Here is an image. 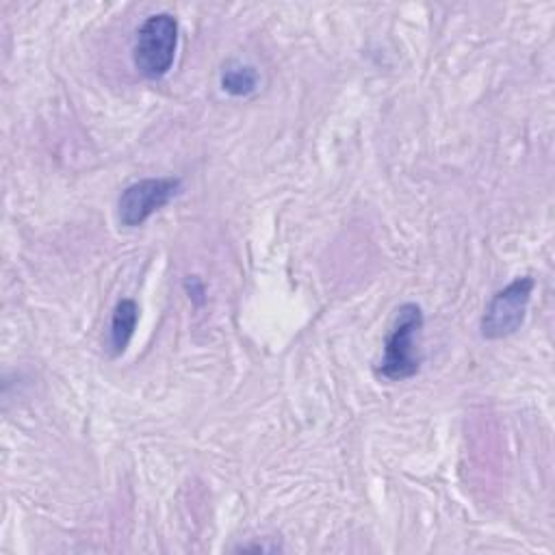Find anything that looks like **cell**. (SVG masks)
I'll return each mask as SVG.
<instances>
[{"label":"cell","mask_w":555,"mask_h":555,"mask_svg":"<svg viewBox=\"0 0 555 555\" xmlns=\"http://www.w3.org/2000/svg\"><path fill=\"white\" fill-rule=\"evenodd\" d=\"M258 87V74L243 63H228L221 74V89L230 95H249Z\"/></svg>","instance_id":"8992f818"},{"label":"cell","mask_w":555,"mask_h":555,"mask_svg":"<svg viewBox=\"0 0 555 555\" xmlns=\"http://www.w3.org/2000/svg\"><path fill=\"white\" fill-rule=\"evenodd\" d=\"M139 321V306L132 299L117 301L113 317H111V330H108V345L111 356H121L134 334Z\"/></svg>","instance_id":"5b68a950"},{"label":"cell","mask_w":555,"mask_h":555,"mask_svg":"<svg viewBox=\"0 0 555 555\" xmlns=\"http://www.w3.org/2000/svg\"><path fill=\"white\" fill-rule=\"evenodd\" d=\"M178 22L171 13H154L137 28L132 46V63L141 76L150 80L163 78L176 56Z\"/></svg>","instance_id":"7a4b0ae2"},{"label":"cell","mask_w":555,"mask_h":555,"mask_svg":"<svg viewBox=\"0 0 555 555\" xmlns=\"http://www.w3.org/2000/svg\"><path fill=\"white\" fill-rule=\"evenodd\" d=\"M533 286L535 282L531 275H518L507 286L496 291L483 310L479 325L481 336L488 340H496L514 334L525 321Z\"/></svg>","instance_id":"3957f363"},{"label":"cell","mask_w":555,"mask_h":555,"mask_svg":"<svg viewBox=\"0 0 555 555\" xmlns=\"http://www.w3.org/2000/svg\"><path fill=\"white\" fill-rule=\"evenodd\" d=\"M423 327V310L416 304L397 308L395 321L384 340V356L375 364V373L388 382L410 379L421 369L418 334Z\"/></svg>","instance_id":"6da1fadb"},{"label":"cell","mask_w":555,"mask_h":555,"mask_svg":"<svg viewBox=\"0 0 555 555\" xmlns=\"http://www.w3.org/2000/svg\"><path fill=\"white\" fill-rule=\"evenodd\" d=\"M182 191L180 178H143L126 186L117 199V219L126 228H137L156 210L167 206Z\"/></svg>","instance_id":"277c9868"}]
</instances>
